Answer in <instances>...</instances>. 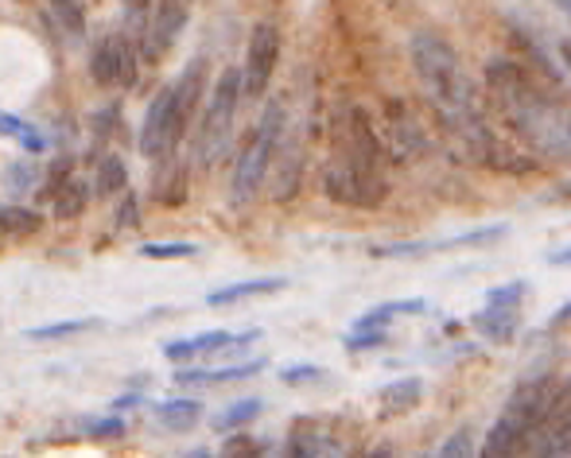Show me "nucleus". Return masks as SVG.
Returning a JSON list of instances; mask_svg holds the SVG:
<instances>
[{"mask_svg":"<svg viewBox=\"0 0 571 458\" xmlns=\"http://www.w3.org/2000/svg\"><path fill=\"white\" fill-rule=\"evenodd\" d=\"M413 70L420 83L428 106L436 109V117L443 121V129L466 148V156H474L479 164H490L502 156V148L494 144V132L486 129V113L482 101L474 94V83L466 78L463 63H459L455 47L443 35H416L413 47Z\"/></svg>","mask_w":571,"mask_h":458,"instance_id":"f257e3e1","label":"nucleus"},{"mask_svg":"<svg viewBox=\"0 0 571 458\" xmlns=\"http://www.w3.org/2000/svg\"><path fill=\"white\" fill-rule=\"evenodd\" d=\"M486 86L525 144L537 148L540 156H571V106L556 94L552 83L537 78V70L514 58H490Z\"/></svg>","mask_w":571,"mask_h":458,"instance_id":"f03ea898","label":"nucleus"},{"mask_svg":"<svg viewBox=\"0 0 571 458\" xmlns=\"http://www.w3.org/2000/svg\"><path fill=\"white\" fill-rule=\"evenodd\" d=\"M323 187L334 203L370 210L385 198V167H381V140L373 132V117L362 106H347L339 121L334 156L323 172Z\"/></svg>","mask_w":571,"mask_h":458,"instance_id":"7ed1b4c3","label":"nucleus"},{"mask_svg":"<svg viewBox=\"0 0 571 458\" xmlns=\"http://www.w3.org/2000/svg\"><path fill=\"white\" fill-rule=\"evenodd\" d=\"M552 377H537V381H525L509 401H505L502 416L497 424L490 427L486 443H482V455L494 458V455H521L529 435L537 432L540 416H545L548 401H552Z\"/></svg>","mask_w":571,"mask_h":458,"instance_id":"20e7f679","label":"nucleus"},{"mask_svg":"<svg viewBox=\"0 0 571 458\" xmlns=\"http://www.w3.org/2000/svg\"><path fill=\"white\" fill-rule=\"evenodd\" d=\"M281 132H284V106L273 101V106L265 109V117H261L253 140H249L245 152H241L238 167H233V203H249V198L261 190V183H265L268 175V164H273L276 148H281Z\"/></svg>","mask_w":571,"mask_h":458,"instance_id":"39448f33","label":"nucleus"},{"mask_svg":"<svg viewBox=\"0 0 571 458\" xmlns=\"http://www.w3.org/2000/svg\"><path fill=\"white\" fill-rule=\"evenodd\" d=\"M241 106V70H226L215 86V98L207 106V117H202V129H199V160L202 164H215L222 156V148L230 144V129H233V117H238Z\"/></svg>","mask_w":571,"mask_h":458,"instance_id":"423d86ee","label":"nucleus"},{"mask_svg":"<svg viewBox=\"0 0 571 458\" xmlns=\"http://www.w3.org/2000/svg\"><path fill=\"white\" fill-rule=\"evenodd\" d=\"M276 63H281V28L276 24H257L249 35L245 47V66H241V98L257 101L265 98L268 83H273Z\"/></svg>","mask_w":571,"mask_h":458,"instance_id":"0eeeda50","label":"nucleus"},{"mask_svg":"<svg viewBox=\"0 0 571 458\" xmlns=\"http://www.w3.org/2000/svg\"><path fill=\"white\" fill-rule=\"evenodd\" d=\"M183 132H187V121L179 117L175 109V98H172V86L152 101L149 117H144V129H141V152L149 160H164L172 156L175 148H179Z\"/></svg>","mask_w":571,"mask_h":458,"instance_id":"6e6552de","label":"nucleus"},{"mask_svg":"<svg viewBox=\"0 0 571 458\" xmlns=\"http://www.w3.org/2000/svg\"><path fill=\"white\" fill-rule=\"evenodd\" d=\"M525 450H532V455H571V381L552 389V401H548Z\"/></svg>","mask_w":571,"mask_h":458,"instance_id":"1a4fd4ad","label":"nucleus"},{"mask_svg":"<svg viewBox=\"0 0 571 458\" xmlns=\"http://www.w3.org/2000/svg\"><path fill=\"white\" fill-rule=\"evenodd\" d=\"M90 74H94V83L109 86V90L133 86L136 83V43L121 32L106 35L90 58Z\"/></svg>","mask_w":571,"mask_h":458,"instance_id":"9d476101","label":"nucleus"},{"mask_svg":"<svg viewBox=\"0 0 571 458\" xmlns=\"http://www.w3.org/2000/svg\"><path fill=\"white\" fill-rule=\"evenodd\" d=\"M190 0H152V24H149V58H160L175 43V35L187 28Z\"/></svg>","mask_w":571,"mask_h":458,"instance_id":"9b49d317","label":"nucleus"},{"mask_svg":"<svg viewBox=\"0 0 571 458\" xmlns=\"http://www.w3.org/2000/svg\"><path fill=\"white\" fill-rule=\"evenodd\" d=\"M474 330L486 335L490 342H497V346L514 342L517 330H521V307H497V303H486V307L474 315Z\"/></svg>","mask_w":571,"mask_h":458,"instance_id":"f8f14e48","label":"nucleus"},{"mask_svg":"<svg viewBox=\"0 0 571 458\" xmlns=\"http://www.w3.org/2000/svg\"><path fill=\"white\" fill-rule=\"evenodd\" d=\"M292 455H299V458H307V455H339L342 450V443L334 439V435H327V427L323 424H296V432H292Z\"/></svg>","mask_w":571,"mask_h":458,"instance_id":"ddd939ff","label":"nucleus"},{"mask_svg":"<svg viewBox=\"0 0 571 458\" xmlns=\"http://www.w3.org/2000/svg\"><path fill=\"white\" fill-rule=\"evenodd\" d=\"M265 369V358L257 361H241V366H230V369H183L175 373L179 385H226V381H241V377H253Z\"/></svg>","mask_w":571,"mask_h":458,"instance_id":"4468645a","label":"nucleus"},{"mask_svg":"<svg viewBox=\"0 0 571 458\" xmlns=\"http://www.w3.org/2000/svg\"><path fill=\"white\" fill-rule=\"evenodd\" d=\"M284 280L276 276H265V280H245V284H230V287H218V292L207 295L210 307H230V303H241V299H253V295H273L281 292Z\"/></svg>","mask_w":571,"mask_h":458,"instance_id":"2eb2a0df","label":"nucleus"},{"mask_svg":"<svg viewBox=\"0 0 571 458\" xmlns=\"http://www.w3.org/2000/svg\"><path fill=\"white\" fill-rule=\"evenodd\" d=\"M160 164V175H156V198L164 206H179L183 198H187V172H183L179 164H175L172 156H164V160H156Z\"/></svg>","mask_w":571,"mask_h":458,"instance_id":"dca6fc26","label":"nucleus"},{"mask_svg":"<svg viewBox=\"0 0 571 458\" xmlns=\"http://www.w3.org/2000/svg\"><path fill=\"white\" fill-rule=\"evenodd\" d=\"M420 401H424V385L416 381V377H405V381H393V385L381 389V408L389 412V416L413 412Z\"/></svg>","mask_w":571,"mask_h":458,"instance_id":"f3484780","label":"nucleus"},{"mask_svg":"<svg viewBox=\"0 0 571 458\" xmlns=\"http://www.w3.org/2000/svg\"><path fill=\"white\" fill-rule=\"evenodd\" d=\"M428 303L424 299H393V303H381L373 312H365L362 319L354 323V330H385L393 323V315H420Z\"/></svg>","mask_w":571,"mask_h":458,"instance_id":"a211bd4d","label":"nucleus"},{"mask_svg":"<svg viewBox=\"0 0 571 458\" xmlns=\"http://www.w3.org/2000/svg\"><path fill=\"white\" fill-rule=\"evenodd\" d=\"M51 17H55L58 32L67 35V40H83V35H86L83 0H51Z\"/></svg>","mask_w":571,"mask_h":458,"instance_id":"6ab92c4d","label":"nucleus"},{"mask_svg":"<svg viewBox=\"0 0 571 458\" xmlns=\"http://www.w3.org/2000/svg\"><path fill=\"white\" fill-rule=\"evenodd\" d=\"M199 401H167L156 408V419L172 432H187V427L199 424Z\"/></svg>","mask_w":571,"mask_h":458,"instance_id":"aec40b11","label":"nucleus"},{"mask_svg":"<svg viewBox=\"0 0 571 458\" xmlns=\"http://www.w3.org/2000/svg\"><path fill=\"white\" fill-rule=\"evenodd\" d=\"M509 233V226H486V229H471V233H459V238L448 241H431V249H482V246H494Z\"/></svg>","mask_w":571,"mask_h":458,"instance_id":"412c9836","label":"nucleus"},{"mask_svg":"<svg viewBox=\"0 0 571 458\" xmlns=\"http://www.w3.org/2000/svg\"><path fill=\"white\" fill-rule=\"evenodd\" d=\"M129 187V172H124V160L117 156H106L98 164V195L109 198V195H121Z\"/></svg>","mask_w":571,"mask_h":458,"instance_id":"4be33fe9","label":"nucleus"},{"mask_svg":"<svg viewBox=\"0 0 571 458\" xmlns=\"http://www.w3.org/2000/svg\"><path fill=\"white\" fill-rule=\"evenodd\" d=\"M86 183L78 179H63V187L55 190V214L58 218H75V214H83L86 206Z\"/></svg>","mask_w":571,"mask_h":458,"instance_id":"5701e85b","label":"nucleus"},{"mask_svg":"<svg viewBox=\"0 0 571 458\" xmlns=\"http://www.w3.org/2000/svg\"><path fill=\"white\" fill-rule=\"evenodd\" d=\"M265 408V404L253 396V401H238V404H230L226 412H218L215 416V427L218 432H233V427H241V424H249V419H257V412Z\"/></svg>","mask_w":571,"mask_h":458,"instance_id":"b1692460","label":"nucleus"},{"mask_svg":"<svg viewBox=\"0 0 571 458\" xmlns=\"http://www.w3.org/2000/svg\"><path fill=\"white\" fill-rule=\"evenodd\" d=\"M0 229H9V233H35L40 229V214L24 210V206H0Z\"/></svg>","mask_w":571,"mask_h":458,"instance_id":"393cba45","label":"nucleus"},{"mask_svg":"<svg viewBox=\"0 0 571 458\" xmlns=\"http://www.w3.org/2000/svg\"><path fill=\"white\" fill-rule=\"evenodd\" d=\"M98 327V319H70V323H51V327H32L28 330V338H67V335H83V330Z\"/></svg>","mask_w":571,"mask_h":458,"instance_id":"a878e982","label":"nucleus"},{"mask_svg":"<svg viewBox=\"0 0 571 458\" xmlns=\"http://www.w3.org/2000/svg\"><path fill=\"white\" fill-rule=\"evenodd\" d=\"M525 295H529V284H525V280H509V284H502V287H490L486 303H497V307H521Z\"/></svg>","mask_w":571,"mask_h":458,"instance_id":"bb28decb","label":"nucleus"},{"mask_svg":"<svg viewBox=\"0 0 571 458\" xmlns=\"http://www.w3.org/2000/svg\"><path fill=\"white\" fill-rule=\"evenodd\" d=\"M199 249L183 246V241H152V246H141V257H152V261H179V257H195Z\"/></svg>","mask_w":571,"mask_h":458,"instance_id":"cd10ccee","label":"nucleus"},{"mask_svg":"<svg viewBox=\"0 0 571 458\" xmlns=\"http://www.w3.org/2000/svg\"><path fill=\"white\" fill-rule=\"evenodd\" d=\"M0 129L9 132V137H17L24 148H32V152H40V148H43V137H40V132H35V129H28V124H24V121H17V117L0 113Z\"/></svg>","mask_w":571,"mask_h":458,"instance_id":"c85d7f7f","label":"nucleus"},{"mask_svg":"<svg viewBox=\"0 0 571 458\" xmlns=\"http://www.w3.org/2000/svg\"><path fill=\"white\" fill-rule=\"evenodd\" d=\"M385 342H389L385 330H354V335L347 338V350H377V346Z\"/></svg>","mask_w":571,"mask_h":458,"instance_id":"c756f323","label":"nucleus"},{"mask_svg":"<svg viewBox=\"0 0 571 458\" xmlns=\"http://www.w3.org/2000/svg\"><path fill=\"white\" fill-rule=\"evenodd\" d=\"M471 450H474L471 447V432H455L448 443H443V447L436 450V455L439 458H459V455H471Z\"/></svg>","mask_w":571,"mask_h":458,"instance_id":"7c9ffc66","label":"nucleus"},{"mask_svg":"<svg viewBox=\"0 0 571 458\" xmlns=\"http://www.w3.org/2000/svg\"><path fill=\"white\" fill-rule=\"evenodd\" d=\"M86 432H90L94 439H113V435L124 432V424H121V419H90V424H86Z\"/></svg>","mask_w":571,"mask_h":458,"instance_id":"2f4dec72","label":"nucleus"},{"mask_svg":"<svg viewBox=\"0 0 571 458\" xmlns=\"http://www.w3.org/2000/svg\"><path fill=\"white\" fill-rule=\"evenodd\" d=\"M284 381L288 385H304V381H315V377H323V369L319 366H292V369H284Z\"/></svg>","mask_w":571,"mask_h":458,"instance_id":"473e14b6","label":"nucleus"},{"mask_svg":"<svg viewBox=\"0 0 571 458\" xmlns=\"http://www.w3.org/2000/svg\"><path fill=\"white\" fill-rule=\"evenodd\" d=\"M121 226L124 229H133L136 226V203H133V195L124 190V210H121Z\"/></svg>","mask_w":571,"mask_h":458,"instance_id":"72a5a7b5","label":"nucleus"},{"mask_svg":"<svg viewBox=\"0 0 571 458\" xmlns=\"http://www.w3.org/2000/svg\"><path fill=\"white\" fill-rule=\"evenodd\" d=\"M548 264H552V269H571V246L568 249H556V253H548Z\"/></svg>","mask_w":571,"mask_h":458,"instance_id":"f704fd0d","label":"nucleus"},{"mask_svg":"<svg viewBox=\"0 0 571 458\" xmlns=\"http://www.w3.org/2000/svg\"><path fill=\"white\" fill-rule=\"evenodd\" d=\"M552 330H560V327H571V303H563L560 312L552 315V323H548Z\"/></svg>","mask_w":571,"mask_h":458,"instance_id":"c9c22d12","label":"nucleus"},{"mask_svg":"<svg viewBox=\"0 0 571 458\" xmlns=\"http://www.w3.org/2000/svg\"><path fill=\"white\" fill-rule=\"evenodd\" d=\"M124 9L133 12V17H144V9H152V0H124Z\"/></svg>","mask_w":571,"mask_h":458,"instance_id":"e433bc0d","label":"nucleus"},{"mask_svg":"<svg viewBox=\"0 0 571 458\" xmlns=\"http://www.w3.org/2000/svg\"><path fill=\"white\" fill-rule=\"evenodd\" d=\"M560 58H563V70L571 74V40H560Z\"/></svg>","mask_w":571,"mask_h":458,"instance_id":"4c0bfd02","label":"nucleus"},{"mask_svg":"<svg viewBox=\"0 0 571 458\" xmlns=\"http://www.w3.org/2000/svg\"><path fill=\"white\" fill-rule=\"evenodd\" d=\"M552 4H556V9H563V17L571 20V0H552Z\"/></svg>","mask_w":571,"mask_h":458,"instance_id":"58836bf2","label":"nucleus"},{"mask_svg":"<svg viewBox=\"0 0 571 458\" xmlns=\"http://www.w3.org/2000/svg\"><path fill=\"white\" fill-rule=\"evenodd\" d=\"M556 195H560V198H571V183H568V187H560V190H556Z\"/></svg>","mask_w":571,"mask_h":458,"instance_id":"ea45409f","label":"nucleus"}]
</instances>
